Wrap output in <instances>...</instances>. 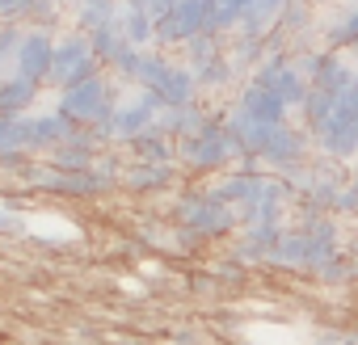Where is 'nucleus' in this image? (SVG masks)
Here are the masks:
<instances>
[{"label": "nucleus", "mask_w": 358, "mask_h": 345, "mask_svg": "<svg viewBox=\"0 0 358 345\" xmlns=\"http://www.w3.org/2000/svg\"><path fill=\"white\" fill-rule=\"evenodd\" d=\"M114 89H110V80L106 76H89V80H80V85H68V89H59V114L76 126V131H85V126H101L110 114H114Z\"/></svg>", "instance_id": "1"}, {"label": "nucleus", "mask_w": 358, "mask_h": 345, "mask_svg": "<svg viewBox=\"0 0 358 345\" xmlns=\"http://www.w3.org/2000/svg\"><path fill=\"white\" fill-rule=\"evenodd\" d=\"M89 76H101V64L93 59L89 38H85V34H64V38H55V51H51V68H47L43 89H68V85L89 80Z\"/></svg>", "instance_id": "2"}, {"label": "nucleus", "mask_w": 358, "mask_h": 345, "mask_svg": "<svg viewBox=\"0 0 358 345\" xmlns=\"http://www.w3.org/2000/svg\"><path fill=\"white\" fill-rule=\"evenodd\" d=\"M236 156V147H232V139H228V131L211 118V122H203L194 135H186V139H177V160H182L186 168H199V172H211V168H224L228 160Z\"/></svg>", "instance_id": "3"}, {"label": "nucleus", "mask_w": 358, "mask_h": 345, "mask_svg": "<svg viewBox=\"0 0 358 345\" xmlns=\"http://www.w3.org/2000/svg\"><path fill=\"white\" fill-rule=\"evenodd\" d=\"M51 51H55L51 30H22L9 72H17V76H26V80L43 85V80H47V68H51Z\"/></svg>", "instance_id": "4"}, {"label": "nucleus", "mask_w": 358, "mask_h": 345, "mask_svg": "<svg viewBox=\"0 0 358 345\" xmlns=\"http://www.w3.org/2000/svg\"><path fill=\"white\" fill-rule=\"evenodd\" d=\"M43 97V85L17 76V72H0V118H22L30 105Z\"/></svg>", "instance_id": "5"}, {"label": "nucleus", "mask_w": 358, "mask_h": 345, "mask_svg": "<svg viewBox=\"0 0 358 345\" xmlns=\"http://www.w3.org/2000/svg\"><path fill=\"white\" fill-rule=\"evenodd\" d=\"M131 143V156L135 160H148V164H169L173 156H177V143L160 131V126H148V131H139L135 139H127Z\"/></svg>", "instance_id": "6"}, {"label": "nucleus", "mask_w": 358, "mask_h": 345, "mask_svg": "<svg viewBox=\"0 0 358 345\" xmlns=\"http://www.w3.org/2000/svg\"><path fill=\"white\" fill-rule=\"evenodd\" d=\"M118 5H122V0H76V26H80V34L114 26L118 22Z\"/></svg>", "instance_id": "7"}, {"label": "nucleus", "mask_w": 358, "mask_h": 345, "mask_svg": "<svg viewBox=\"0 0 358 345\" xmlns=\"http://www.w3.org/2000/svg\"><path fill=\"white\" fill-rule=\"evenodd\" d=\"M169 182H173V164H148V160H139L135 168H127V186L139 190V194H148V190H164Z\"/></svg>", "instance_id": "8"}, {"label": "nucleus", "mask_w": 358, "mask_h": 345, "mask_svg": "<svg viewBox=\"0 0 358 345\" xmlns=\"http://www.w3.org/2000/svg\"><path fill=\"white\" fill-rule=\"evenodd\" d=\"M0 13H5V0H0Z\"/></svg>", "instance_id": "9"}]
</instances>
